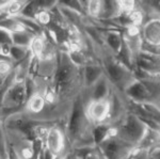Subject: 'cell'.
Here are the masks:
<instances>
[{"mask_svg": "<svg viewBox=\"0 0 160 159\" xmlns=\"http://www.w3.org/2000/svg\"><path fill=\"white\" fill-rule=\"evenodd\" d=\"M0 124H1V123H0Z\"/></svg>", "mask_w": 160, "mask_h": 159, "instance_id": "27", "label": "cell"}, {"mask_svg": "<svg viewBox=\"0 0 160 159\" xmlns=\"http://www.w3.org/2000/svg\"><path fill=\"white\" fill-rule=\"evenodd\" d=\"M105 75L104 68L100 63L88 64L81 68V86L82 91H88L91 89L97 81Z\"/></svg>", "mask_w": 160, "mask_h": 159, "instance_id": "11", "label": "cell"}, {"mask_svg": "<svg viewBox=\"0 0 160 159\" xmlns=\"http://www.w3.org/2000/svg\"><path fill=\"white\" fill-rule=\"evenodd\" d=\"M100 35L105 49L117 57L124 44L122 32L115 29H105L100 31Z\"/></svg>", "mask_w": 160, "mask_h": 159, "instance_id": "9", "label": "cell"}, {"mask_svg": "<svg viewBox=\"0 0 160 159\" xmlns=\"http://www.w3.org/2000/svg\"><path fill=\"white\" fill-rule=\"evenodd\" d=\"M0 159H1V158H0Z\"/></svg>", "mask_w": 160, "mask_h": 159, "instance_id": "28", "label": "cell"}, {"mask_svg": "<svg viewBox=\"0 0 160 159\" xmlns=\"http://www.w3.org/2000/svg\"><path fill=\"white\" fill-rule=\"evenodd\" d=\"M35 33L31 31H18V32H13L10 33L11 37V43L12 45L15 46H22V47H29L30 42L32 40V37H34Z\"/></svg>", "mask_w": 160, "mask_h": 159, "instance_id": "17", "label": "cell"}, {"mask_svg": "<svg viewBox=\"0 0 160 159\" xmlns=\"http://www.w3.org/2000/svg\"><path fill=\"white\" fill-rule=\"evenodd\" d=\"M84 102H86L82 93H80L74 99L63 125L68 145L71 151L95 145L93 138L94 126L90 123L86 115Z\"/></svg>", "mask_w": 160, "mask_h": 159, "instance_id": "1", "label": "cell"}, {"mask_svg": "<svg viewBox=\"0 0 160 159\" xmlns=\"http://www.w3.org/2000/svg\"><path fill=\"white\" fill-rule=\"evenodd\" d=\"M133 67L151 75L159 76V56L140 51V53L135 59Z\"/></svg>", "mask_w": 160, "mask_h": 159, "instance_id": "12", "label": "cell"}, {"mask_svg": "<svg viewBox=\"0 0 160 159\" xmlns=\"http://www.w3.org/2000/svg\"><path fill=\"white\" fill-rule=\"evenodd\" d=\"M111 127L113 128L117 137L131 145L133 148L138 147L148 129V124L143 120L129 111L126 112L122 119L114 126Z\"/></svg>", "mask_w": 160, "mask_h": 159, "instance_id": "3", "label": "cell"}, {"mask_svg": "<svg viewBox=\"0 0 160 159\" xmlns=\"http://www.w3.org/2000/svg\"><path fill=\"white\" fill-rule=\"evenodd\" d=\"M34 22L40 26V27H45L52 22V16H51L50 11L46 10H38L34 17Z\"/></svg>", "mask_w": 160, "mask_h": 159, "instance_id": "22", "label": "cell"}, {"mask_svg": "<svg viewBox=\"0 0 160 159\" xmlns=\"http://www.w3.org/2000/svg\"><path fill=\"white\" fill-rule=\"evenodd\" d=\"M122 94L128 102L133 104L152 102L159 105V78L146 81L136 79Z\"/></svg>", "mask_w": 160, "mask_h": 159, "instance_id": "4", "label": "cell"}, {"mask_svg": "<svg viewBox=\"0 0 160 159\" xmlns=\"http://www.w3.org/2000/svg\"><path fill=\"white\" fill-rule=\"evenodd\" d=\"M102 49V57L99 63L104 68L106 78L115 91L123 93L125 89L136 80L133 72L131 68L124 65L120 60H118L117 57L108 52L105 48Z\"/></svg>", "mask_w": 160, "mask_h": 159, "instance_id": "2", "label": "cell"}, {"mask_svg": "<svg viewBox=\"0 0 160 159\" xmlns=\"http://www.w3.org/2000/svg\"><path fill=\"white\" fill-rule=\"evenodd\" d=\"M28 1L12 0V1H1L0 12L7 16H18Z\"/></svg>", "mask_w": 160, "mask_h": 159, "instance_id": "14", "label": "cell"}, {"mask_svg": "<svg viewBox=\"0 0 160 159\" xmlns=\"http://www.w3.org/2000/svg\"><path fill=\"white\" fill-rule=\"evenodd\" d=\"M29 55L30 52L27 47L11 45L9 48V59H11L13 62L15 63V65L26 60V59L29 57Z\"/></svg>", "mask_w": 160, "mask_h": 159, "instance_id": "18", "label": "cell"}, {"mask_svg": "<svg viewBox=\"0 0 160 159\" xmlns=\"http://www.w3.org/2000/svg\"><path fill=\"white\" fill-rule=\"evenodd\" d=\"M81 3L86 16L94 19L100 18L102 10V0H89V1H81Z\"/></svg>", "mask_w": 160, "mask_h": 159, "instance_id": "16", "label": "cell"}, {"mask_svg": "<svg viewBox=\"0 0 160 159\" xmlns=\"http://www.w3.org/2000/svg\"><path fill=\"white\" fill-rule=\"evenodd\" d=\"M38 10L40 9H38V1H28V3L25 6V7L22 9V11L20 12L18 16L22 17V18L34 20V17L38 12Z\"/></svg>", "mask_w": 160, "mask_h": 159, "instance_id": "21", "label": "cell"}, {"mask_svg": "<svg viewBox=\"0 0 160 159\" xmlns=\"http://www.w3.org/2000/svg\"><path fill=\"white\" fill-rule=\"evenodd\" d=\"M157 147H159V130L148 127L145 136L143 137L140 144L138 145V148L151 151Z\"/></svg>", "mask_w": 160, "mask_h": 159, "instance_id": "15", "label": "cell"}, {"mask_svg": "<svg viewBox=\"0 0 160 159\" xmlns=\"http://www.w3.org/2000/svg\"><path fill=\"white\" fill-rule=\"evenodd\" d=\"M11 37H10V32L6 31L4 29L0 28V47L3 46H11Z\"/></svg>", "mask_w": 160, "mask_h": 159, "instance_id": "25", "label": "cell"}, {"mask_svg": "<svg viewBox=\"0 0 160 159\" xmlns=\"http://www.w3.org/2000/svg\"><path fill=\"white\" fill-rule=\"evenodd\" d=\"M141 37L146 44L160 46V20L158 17L145 20L141 27Z\"/></svg>", "mask_w": 160, "mask_h": 159, "instance_id": "10", "label": "cell"}, {"mask_svg": "<svg viewBox=\"0 0 160 159\" xmlns=\"http://www.w3.org/2000/svg\"><path fill=\"white\" fill-rule=\"evenodd\" d=\"M73 153L79 159H104L102 155L100 154L99 150L96 145L89 147H82L78 150L73 151Z\"/></svg>", "mask_w": 160, "mask_h": 159, "instance_id": "19", "label": "cell"}, {"mask_svg": "<svg viewBox=\"0 0 160 159\" xmlns=\"http://www.w3.org/2000/svg\"><path fill=\"white\" fill-rule=\"evenodd\" d=\"M7 151H8V141L4 128L0 124V158L7 159Z\"/></svg>", "mask_w": 160, "mask_h": 159, "instance_id": "23", "label": "cell"}, {"mask_svg": "<svg viewBox=\"0 0 160 159\" xmlns=\"http://www.w3.org/2000/svg\"><path fill=\"white\" fill-rule=\"evenodd\" d=\"M111 92H112V87L104 75L91 89H89L88 91H81V93L84 102H90L109 99Z\"/></svg>", "mask_w": 160, "mask_h": 159, "instance_id": "8", "label": "cell"}, {"mask_svg": "<svg viewBox=\"0 0 160 159\" xmlns=\"http://www.w3.org/2000/svg\"><path fill=\"white\" fill-rule=\"evenodd\" d=\"M110 101H90L84 102V112L93 126L107 124L110 115Z\"/></svg>", "mask_w": 160, "mask_h": 159, "instance_id": "7", "label": "cell"}, {"mask_svg": "<svg viewBox=\"0 0 160 159\" xmlns=\"http://www.w3.org/2000/svg\"><path fill=\"white\" fill-rule=\"evenodd\" d=\"M104 159H128L133 147L121 140L113 134L110 127V132L102 142L96 145Z\"/></svg>", "mask_w": 160, "mask_h": 159, "instance_id": "5", "label": "cell"}, {"mask_svg": "<svg viewBox=\"0 0 160 159\" xmlns=\"http://www.w3.org/2000/svg\"><path fill=\"white\" fill-rule=\"evenodd\" d=\"M68 152H65L64 154H61V155H59V156H57V157H55L53 159H65V157H66V153Z\"/></svg>", "mask_w": 160, "mask_h": 159, "instance_id": "26", "label": "cell"}, {"mask_svg": "<svg viewBox=\"0 0 160 159\" xmlns=\"http://www.w3.org/2000/svg\"><path fill=\"white\" fill-rule=\"evenodd\" d=\"M148 153L149 151L148 150L136 147L133 148V151L131 152L128 159H148Z\"/></svg>", "mask_w": 160, "mask_h": 159, "instance_id": "24", "label": "cell"}, {"mask_svg": "<svg viewBox=\"0 0 160 159\" xmlns=\"http://www.w3.org/2000/svg\"><path fill=\"white\" fill-rule=\"evenodd\" d=\"M15 66L16 65L11 59L0 57V78L2 80H6L8 77L13 74Z\"/></svg>", "mask_w": 160, "mask_h": 159, "instance_id": "20", "label": "cell"}, {"mask_svg": "<svg viewBox=\"0 0 160 159\" xmlns=\"http://www.w3.org/2000/svg\"><path fill=\"white\" fill-rule=\"evenodd\" d=\"M43 147L53 157L68 152L69 148L63 125L50 124L48 126Z\"/></svg>", "mask_w": 160, "mask_h": 159, "instance_id": "6", "label": "cell"}, {"mask_svg": "<svg viewBox=\"0 0 160 159\" xmlns=\"http://www.w3.org/2000/svg\"><path fill=\"white\" fill-rule=\"evenodd\" d=\"M46 42H47V35L45 34V32L41 31L35 33L34 37L31 40L29 47H28L30 55L35 59H40L44 51V48H45Z\"/></svg>", "mask_w": 160, "mask_h": 159, "instance_id": "13", "label": "cell"}]
</instances>
